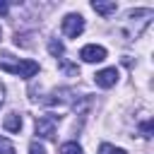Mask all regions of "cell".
<instances>
[{
	"mask_svg": "<svg viewBox=\"0 0 154 154\" xmlns=\"http://www.w3.org/2000/svg\"><path fill=\"white\" fill-rule=\"evenodd\" d=\"M91 10L99 12L101 17H111V14H116L118 5H116L113 0H94V2H91Z\"/></svg>",
	"mask_w": 154,
	"mask_h": 154,
	"instance_id": "obj_6",
	"label": "cell"
},
{
	"mask_svg": "<svg viewBox=\"0 0 154 154\" xmlns=\"http://www.w3.org/2000/svg\"><path fill=\"white\" fill-rule=\"evenodd\" d=\"M55 123H58L55 116H41V118H36V135L43 137V140H55Z\"/></svg>",
	"mask_w": 154,
	"mask_h": 154,
	"instance_id": "obj_3",
	"label": "cell"
},
{
	"mask_svg": "<svg viewBox=\"0 0 154 154\" xmlns=\"http://www.w3.org/2000/svg\"><path fill=\"white\" fill-rule=\"evenodd\" d=\"M99 154H125V149H120V147H116V144L103 142V144L99 147Z\"/></svg>",
	"mask_w": 154,
	"mask_h": 154,
	"instance_id": "obj_9",
	"label": "cell"
},
{
	"mask_svg": "<svg viewBox=\"0 0 154 154\" xmlns=\"http://www.w3.org/2000/svg\"><path fill=\"white\" fill-rule=\"evenodd\" d=\"M29 154H46V147H43L38 140H34V142L29 144Z\"/></svg>",
	"mask_w": 154,
	"mask_h": 154,
	"instance_id": "obj_13",
	"label": "cell"
},
{
	"mask_svg": "<svg viewBox=\"0 0 154 154\" xmlns=\"http://www.w3.org/2000/svg\"><path fill=\"white\" fill-rule=\"evenodd\" d=\"M60 154H84V152L77 142H65V144H60Z\"/></svg>",
	"mask_w": 154,
	"mask_h": 154,
	"instance_id": "obj_8",
	"label": "cell"
},
{
	"mask_svg": "<svg viewBox=\"0 0 154 154\" xmlns=\"http://www.w3.org/2000/svg\"><path fill=\"white\" fill-rule=\"evenodd\" d=\"M0 70L2 72H10V75H17V77H34L38 72V63L34 60H17V63H10V60H0Z\"/></svg>",
	"mask_w": 154,
	"mask_h": 154,
	"instance_id": "obj_1",
	"label": "cell"
},
{
	"mask_svg": "<svg viewBox=\"0 0 154 154\" xmlns=\"http://www.w3.org/2000/svg\"><path fill=\"white\" fill-rule=\"evenodd\" d=\"M82 31H84V17H82V14L70 12V14L63 17V34H65L67 38H77Z\"/></svg>",
	"mask_w": 154,
	"mask_h": 154,
	"instance_id": "obj_2",
	"label": "cell"
},
{
	"mask_svg": "<svg viewBox=\"0 0 154 154\" xmlns=\"http://www.w3.org/2000/svg\"><path fill=\"white\" fill-rule=\"evenodd\" d=\"M79 58L84 63H101V60H106V48L96 46V43H89V46H84L79 51Z\"/></svg>",
	"mask_w": 154,
	"mask_h": 154,
	"instance_id": "obj_4",
	"label": "cell"
},
{
	"mask_svg": "<svg viewBox=\"0 0 154 154\" xmlns=\"http://www.w3.org/2000/svg\"><path fill=\"white\" fill-rule=\"evenodd\" d=\"M58 65H60V70H63V72H70V75H79L77 65H70L65 58H60V60H58Z\"/></svg>",
	"mask_w": 154,
	"mask_h": 154,
	"instance_id": "obj_11",
	"label": "cell"
},
{
	"mask_svg": "<svg viewBox=\"0 0 154 154\" xmlns=\"http://www.w3.org/2000/svg\"><path fill=\"white\" fill-rule=\"evenodd\" d=\"M48 51H51V55H55V58H60V55L65 53V48H63V43H60V41H55V38H53V41L48 43Z\"/></svg>",
	"mask_w": 154,
	"mask_h": 154,
	"instance_id": "obj_10",
	"label": "cell"
},
{
	"mask_svg": "<svg viewBox=\"0 0 154 154\" xmlns=\"http://www.w3.org/2000/svg\"><path fill=\"white\" fill-rule=\"evenodd\" d=\"M94 82H96V87H101V89H111V87L118 82V70H116V67L99 70V72L94 75Z\"/></svg>",
	"mask_w": 154,
	"mask_h": 154,
	"instance_id": "obj_5",
	"label": "cell"
},
{
	"mask_svg": "<svg viewBox=\"0 0 154 154\" xmlns=\"http://www.w3.org/2000/svg\"><path fill=\"white\" fill-rule=\"evenodd\" d=\"M2 99H5V89H2V84H0V103H2Z\"/></svg>",
	"mask_w": 154,
	"mask_h": 154,
	"instance_id": "obj_16",
	"label": "cell"
},
{
	"mask_svg": "<svg viewBox=\"0 0 154 154\" xmlns=\"http://www.w3.org/2000/svg\"><path fill=\"white\" fill-rule=\"evenodd\" d=\"M2 128L7 132H19L22 130V116L19 113H7L5 120H2Z\"/></svg>",
	"mask_w": 154,
	"mask_h": 154,
	"instance_id": "obj_7",
	"label": "cell"
},
{
	"mask_svg": "<svg viewBox=\"0 0 154 154\" xmlns=\"http://www.w3.org/2000/svg\"><path fill=\"white\" fill-rule=\"evenodd\" d=\"M0 154H14V144L7 137H0Z\"/></svg>",
	"mask_w": 154,
	"mask_h": 154,
	"instance_id": "obj_12",
	"label": "cell"
},
{
	"mask_svg": "<svg viewBox=\"0 0 154 154\" xmlns=\"http://www.w3.org/2000/svg\"><path fill=\"white\" fill-rule=\"evenodd\" d=\"M142 132H144V137H149V135H152V120L142 123Z\"/></svg>",
	"mask_w": 154,
	"mask_h": 154,
	"instance_id": "obj_14",
	"label": "cell"
},
{
	"mask_svg": "<svg viewBox=\"0 0 154 154\" xmlns=\"http://www.w3.org/2000/svg\"><path fill=\"white\" fill-rule=\"evenodd\" d=\"M7 12H10V5H7L5 0H0V17H5Z\"/></svg>",
	"mask_w": 154,
	"mask_h": 154,
	"instance_id": "obj_15",
	"label": "cell"
}]
</instances>
